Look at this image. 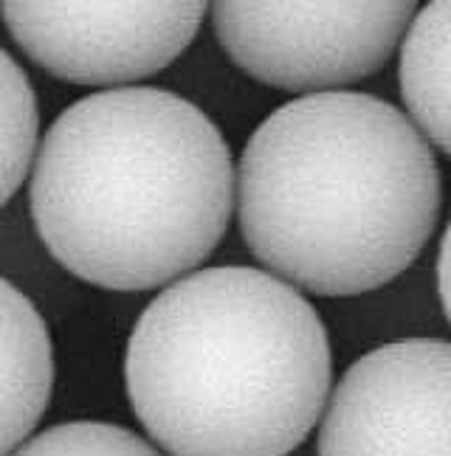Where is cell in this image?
I'll use <instances>...</instances> for the list:
<instances>
[{"instance_id": "obj_8", "label": "cell", "mask_w": 451, "mask_h": 456, "mask_svg": "<svg viewBox=\"0 0 451 456\" xmlns=\"http://www.w3.org/2000/svg\"><path fill=\"white\" fill-rule=\"evenodd\" d=\"M398 77L414 127L451 158V0H435L414 14Z\"/></svg>"}, {"instance_id": "obj_3", "label": "cell", "mask_w": 451, "mask_h": 456, "mask_svg": "<svg viewBox=\"0 0 451 456\" xmlns=\"http://www.w3.org/2000/svg\"><path fill=\"white\" fill-rule=\"evenodd\" d=\"M327 327L280 276L198 268L138 315L125 355L133 414L169 456H288L331 400Z\"/></svg>"}, {"instance_id": "obj_9", "label": "cell", "mask_w": 451, "mask_h": 456, "mask_svg": "<svg viewBox=\"0 0 451 456\" xmlns=\"http://www.w3.org/2000/svg\"><path fill=\"white\" fill-rule=\"evenodd\" d=\"M37 96L23 68L0 48V206L20 189L37 158Z\"/></svg>"}, {"instance_id": "obj_2", "label": "cell", "mask_w": 451, "mask_h": 456, "mask_svg": "<svg viewBox=\"0 0 451 456\" xmlns=\"http://www.w3.org/2000/svg\"><path fill=\"white\" fill-rule=\"evenodd\" d=\"M431 144L395 104L356 91L285 102L237 164L249 251L299 293L344 299L390 285L440 217Z\"/></svg>"}, {"instance_id": "obj_11", "label": "cell", "mask_w": 451, "mask_h": 456, "mask_svg": "<svg viewBox=\"0 0 451 456\" xmlns=\"http://www.w3.org/2000/svg\"><path fill=\"white\" fill-rule=\"evenodd\" d=\"M438 296L443 313L451 324V220L446 225V234L440 240V251H438Z\"/></svg>"}, {"instance_id": "obj_4", "label": "cell", "mask_w": 451, "mask_h": 456, "mask_svg": "<svg viewBox=\"0 0 451 456\" xmlns=\"http://www.w3.org/2000/svg\"><path fill=\"white\" fill-rule=\"evenodd\" d=\"M414 20V4H259L212 6L217 43L257 82L299 96L336 94L387 65Z\"/></svg>"}, {"instance_id": "obj_5", "label": "cell", "mask_w": 451, "mask_h": 456, "mask_svg": "<svg viewBox=\"0 0 451 456\" xmlns=\"http://www.w3.org/2000/svg\"><path fill=\"white\" fill-rule=\"evenodd\" d=\"M0 14L14 43L48 74L113 91L176 62L195 40L206 4L9 0Z\"/></svg>"}, {"instance_id": "obj_7", "label": "cell", "mask_w": 451, "mask_h": 456, "mask_svg": "<svg viewBox=\"0 0 451 456\" xmlns=\"http://www.w3.org/2000/svg\"><path fill=\"white\" fill-rule=\"evenodd\" d=\"M54 389V349L40 310L0 279V456L34 436Z\"/></svg>"}, {"instance_id": "obj_10", "label": "cell", "mask_w": 451, "mask_h": 456, "mask_svg": "<svg viewBox=\"0 0 451 456\" xmlns=\"http://www.w3.org/2000/svg\"><path fill=\"white\" fill-rule=\"evenodd\" d=\"M12 456H161L135 431L99 423V419H71L34 434Z\"/></svg>"}, {"instance_id": "obj_6", "label": "cell", "mask_w": 451, "mask_h": 456, "mask_svg": "<svg viewBox=\"0 0 451 456\" xmlns=\"http://www.w3.org/2000/svg\"><path fill=\"white\" fill-rule=\"evenodd\" d=\"M319 456H451V341L364 353L333 386Z\"/></svg>"}, {"instance_id": "obj_1", "label": "cell", "mask_w": 451, "mask_h": 456, "mask_svg": "<svg viewBox=\"0 0 451 456\" xmlns=\"http://www.w3.org/2000/svg\"><path fill=\"white\" fill-rule=\"evenodd\" d=\"M31 217L48 254L105 290H152L195 273L237 203V169L215 121L161 87L99 91L45 130Z\"/></svg>"}]
</instances>
